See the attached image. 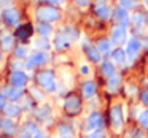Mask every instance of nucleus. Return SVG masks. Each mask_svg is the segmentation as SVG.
I'll return each instance as SVG.
<instances>
[{
    "label": "nucleus",
    "mask_w": 148,
    "mask_h": 138,
    "mask_svg": "<svg viewBox=\"0 0 148 138\" xmlns=\"http://www.w3.org/2000/svg\"><path fill=\"white\" fill-rule=\"evenodd\" d=\"M80 70H81V73H83V75H89V67H88L86 64H83V65H81V67H80Z\"/></svg>",
    "instance_id": "obj_35"
},
{
    "label": "nucleus",
    "mask_w": 148,
    "mask_h": 138,
    "mask_svg": "<svg viewBox=\"0 0 148 138\" xmlns=\"http://www.w3.org/2000/svg\"><path fill=\"white\" fill-rule=\"evenodd\" d=\"M131 19H132V22H134V24H137V26H142V24L145 22V14L135 13V14H132V16H131Z\"/></svg>",
    "instance_id": "obj_29"
},
{
    "label": "nucleus",
    "mask_w": 148,
    "mask_h": 138,
    "mask_svg": "<svg viewBox=\"0 0 148 138\" xmlns=\"http://www.w3.org/2000/svg\"><path fill=\"white\" fill-rule=\"evenodd\" d=\"M7 3H8V0H0V8H3V10H5V8H7L5 5H7Z\"/></svg>",
    "instance_id": "obj_40"
},
{
    "label": "nucleus",
    "mask_w": 148,
    "mask_h": 138,
    "mask_svg": "<svg viewBox=\"0 0 148 138\" xmlns=\"http://www.w3.org/2000/svg\"><path fill=\"white\" fill-rule=\"evenodd\" d=\"M126 57H127V54H126V51L121 49V48H116L115 51L112 52V59L116 62V64H123V62L126 61Z\"/></svg>",
    "instance_id": "obj_20"
},
{
    "label": "nucleus",
    "mask_w": 148,
    "mask_h": 138,
    "mask_svg": "<svg viewBox=\"0 0 148 138\" xmlns=\"http://www.w3.org/2000/svg\"><path fill=\"white\" fill-rule=\"evenodd\" d=\"M134 92H135V89H134V87L129 86V87H127V94H134Z\"/></svg>",
    "instance_id": "obj_41"
},
{
    "label": "nucleus",
    "mask_w": 148,
    "mask_h": 138,
    "mask_svg": "<svg viewBox=\"0 0 148 138\" xmlns=\"http://www.w3.org/2000/svg\"><path fill=\"white\" fill-rule=\"evenodd\" d=\"M54 46L58 49H65L69 48V38L65 35H58L54 38Z\"/></svg>",
    "instance_id": "obj_22"
},
{
    "label": "nucleus",
    "mask_w": 148,
    "mask_h": 138,
    "mask_svg": "<svg viewBox=\"0 0 148 138\" xmlns=\"http://www.w3.org/2000/svg\"><path fill=\"white\" fill-rule=\"evenodd\" d=\"M121 7L129 10V8H135L137 7V0H121Z\"/></svg>",
    "instance_id": "obj_32"
},
{
    "label": "nucleus",
    "mask_w": 148,
    "mask_h": 138,
    "mask_svg": "<svg viewBox=\"0 0 148 138\" xmlns=\"http://www.w3.org/2000/svg\"><path fill=\"white\" fill-rule=\"evenodd\" d=\"M64 108L69 114H77L80 113L81 109V102H80V97L77 95H69L64 102Z\"/></svg>",
    "instance_id": "obj_4"
},
{
    "label": "nucleus",
    "mask_w": 148,
    "mask_h": 138,
    "mask_svg": "<svg viewBox=\"0 0 148 138\" xmlns=\"http://www.w3.org/2000/svg\"><path fill=\"white\" fill-rule=\"evenodd\" d=\"M19 138H34V137H30V135L29 133H24V135H21V137Z\"/></svg>",
    "instance_id": "obj_43"
},
{
    "label": "nucleus",
    "mask_w": 148,
    "mask_h": 138,
    "mask_svg": "<svg viewBox=\"0 0 148 138\" xmlns=\"http://www.w3.org/2000/svg\"><path fill=\"white\" fill-rule=\"evenodd\" d=\"M3 106H5V95L0 94V108H3Z\"/></svg>",
    "instance_id": "obj_39"
},
{
    "label": "nucleus",
    "mask_w": 148,
    "mask_h": 138,
    "mask_svg": "<svg viewBox=\"0 0 148 138\" xmlns=\"http://www.w3.org/2000/svg\"><path fill=\"white\" fill-rule=\"evenodd\" d=\"M138 121H140V124L143 125V127H148V109H145V111L140 113V116H138Z\"/></svg>",
    "instance_id": "obj_33"
},
{
    "label": "nucleus",
    "mask_w": 148,
    "mask_h": 138,
    "mask_svg": "<svg viewBox=\"0 0 148 138\" xmlns=\"http://www.w3.org/2000/svg\"><path fill=\"white\" fill-rule=\"evenodd\" d=\"M112 40L116 45H123V43L127 40V32H126L124 26H116L112 32Z\"/></svg>",
    "instance_id": "obj_10"
},
{
    "label": "nucleus",
    "mask_w": 148,
    "mask_h": 138,
    "mask_svg": "<svg viewBox=\"0 0 148 138\" xmlns=\"http://www.w3.org/2000/svg\"><path fill=\"white\" fill-rule=\"evenodd\" d=\"M86 138H105V133L102 130H92Z\"/></svg>",
    "instance_id": "obj_34"
},
{
    "label": "nucleus",
    "mask_w": 148,
    "mask_h": 138,
    "mask_svg": "<svg viewBox=\"0 0 148 138\" xmlns=\"http://www.w3.org/2000/svg\"><path fill=\"white\" fill-rule=\"evenodd\" d=\"M103 125V116L97 111H92L88 116V128L91 130H100V127Z\"/></svg>",
    "instance_id": "obj_8"
},
{
    "label": "nucleus",
    "mask_w": 148,
    "mask_h": 138,
    "mask_svg": "<svg viewBox=\"0 0 148 138\" xmlns=\"http://www.w3.org/2000/svg\"><path fill=\"white\" fill-rule=\"evenodd\" d=\"M0 127L3 128L7 133H11V135L16 132V125H14V122L10 121V119H3V121L0 122Z\"/></svg>",
    "instance_id": "obj_21"
},
{
    "label": "nucleus",
    "mask_w": 148,
    "mask_h": 138,
    "mask_svg": "<svg viewBox=\"0 0 148 138\" xmlns=\"http://www.w3.org/2000/svg\"><path fill=\"white\" fill-rule=\"evenodd\" d=\"M143 2H145V5H147V8H148V0H143Z\"/></svg>",
    "instance_id": "obj_46"
},
{
    "label": "nucleus",
    "mask_w": 148,
    "mask_h": 138,
    "mask_svg": "<svg viewBox=\"0 0 148 138\" xmlns=\"http://www.w3.org/2000/svg\"><path fill=\"white\" fill-rule=\"evenodd\" d=\"M37 81H38V84L43 87V89H46L48 92H54L56 89H58V84H56V80H54V73L49 70L46 71H42V73L37 75Z\"/></svg>",
    "instance_id": "obj_2"
},
{
    "label": "nucleus",
    "mask_w": 148,
    "mask_h": 138,
    "mask_svg": "<svg viewBox=\"0 0 148 138\" xmlns=\"http://www.w3.org/2000/svg\"><path fill=\"white\" fill-rule=\"evenodd\" d=\"M64 35L67 37V38H77V37H78V32L73 29V27H65Z\"/></svg>",
    "instance_id": "obj_31"
},
{
    "label": "nucleus",
    "mask_w": 148,
    "mask_h": 138,
    "mask_svg": "<svg viewBox=\"0 0 148 138\" xmlns=\"http://www.w3.org/2000/svg\"><path fill=\"white\" fill-rule=\"evenodd\" d=\"M32 32H34V29H32L30 24H23V26H18L14 35H16L19 40H23V41H24V40H27L30 35H32Z\"/></svg>",
    "instance_id": "obj_13"
},
{
    "label": "nucleus",
    "mask_w": 148,
    "mask_h": 138,
    "mask_svg": "<svg viewBox=\"0 0 148 138\" xmlns=\"http://www.w3.org/2000/svg\"><path fill=\"white\" fill-rule=\"evenodd\" d=\"M94 11H96V14L100 19H108L110 14H112V10H110L108 3L105 0H97L96 5H94Z\"/></svg>",
    "instance_id": "obj_7"
},
{
    "label": "nucleus",
    "mask_w": 148,
    "mask_h": 138,
    "mask_svg": "<svg viewBox=\"0 0 148 138\" xmlns=\"http://www.w3.org/2000/svg\"><path fill=\"white\" fill-rule=\"evenodd\" d=\"M5 95H7V99L10 100H18L21 99V95H23V87H14V86H10L7 90H5Z\"/></svg>",
    "instance_id": "obj_15"
},
{
    "label": "nucleus",
    "mask_w": 148,
    "mask_h": 138,
    "mask_svg": "<svg viewBox=\"0 0 148 138\" xmlns=\"http://www.w3.org/2000/svg\"><path fill=\"white\" fill-rule=\"evenodd\" d=\"M113 16H115V21L119 24V26H126V24L129 22V13L126 8L123 7H118L115 10V13H113Z\"/></svg>",
    "instance_id": "obj_12"
},
{
    "label": "nucleus",
    "mask_w": 148,
    "mask_h": 138,
    "mask_svg": "<svg viewBox=\"0 0 148 138\" xmlns=\"http://www.w3.org/2000/svg\"><path fill=\"white\" fill-rule=\"evenodd\" d=\"M34 138H46V137H45V135H43V133H40V132H38V133H37V135H35V137H34Z\"/></svg>",
    "instance_id": "obj_42"
},
{
    "label": "nucleus",
    "mask_w": 148,
    "mask_h": 138,
    "mask_svg": "<svg viewBox=\"0 0 148 138\" xmlns=\"http://www.w3.org/2000/svg\"><path fill=\"white\" fill-rule=\"evenodd\" d=\"M119 83H121V80H119L118 75H113V76L108 78V83H107V89L110 90V92H116L119 87Z\"/></svg>",
    "instance_id": "obj_19"
},
{
    "label": "nucleus",
    "mask_w": 148,
    "mask_h": 138,
    "mask_svg": "<svg viewBox=\"0 0 148 138\" xmlns=\"http://www.w3.org/2000/svg\"><path fill=\"white\" fill-rule=\"evenodd\" d=\"M37 18H38V21H43V22H54L61 18V11L56 7L46 5V7H40L37 10Z\"/></svg>",
    "instance_id": "obj_1"
},
{
    "label": "nucleus",
    "mask_w": 148,
    "mask_h": 138,
    "mask_svg": "<svg viewBox=\"0 0 148 138\" xmlns=\"http://www.w3.org/2000/svg\"><path fill=\"white\" fill-rule=\"evenodd\" d=\"M43 2H46V3H49V5H58V3H61L62 0H43Z\"/></svg>",
    "instance_id": "obj_38"
},
{
    "label": "nucleus",
    "mask_w": 148,
    "mask_h": 138,
    "mask_svg": "<svg viewBox=\"0 0 148 138\" xmlns=\"http://www.w3.org/2000/svg\"><path fill=\"white\" fill-rule=\"evenodd\" d=\"M102 71H103V75H105L107 78H110V76L115 75V67H113L112 62H105V64L102 65Z\"/></svg>",
    "instance_id": "obj_25"
},
{
    "label": "nucleus",
    "mask_w": 148,
    "mask_h": 138,
    "mask_svg": "<svg viewBox=\"0 0 148 138\" xmlns=\"http://www.w3.org/2000/svg\"><path fill=\"white\" fill-rule=\"evenodd\" d=\"M97 49L100 51V54H108L110 52V41L108 40H100L97 43Z\"/></svg>",
    "instance_id": "obj_24"
},
{
    "label": "nucleus",
    "mask_w": 148,
    "mask_h": 138,
    "mask_svg": "<svg viewBox=\"0 0 148 138\" xmlns=\"http://www.w3.org/2000/svg\"><path fill=\"white\" fill-rule=\"evenodd\" d=\"M77 3L80 5V7H88V5L91 3V0H77Z\"/></svg>",
    "instance_id": "obj_36"
},
{
    "label": "nucleus",
    "mask_w": 148,
    "mask_h": 138,
    "mask_svg": "<svg viewBox=\"0 0 148 138\" xmlns=\"http://www.w3.org/2000/svg\"><path fill=\"white\" fill-rule=\"evenodd\" d=\"M81 90H83L84 97H92L96 94V83L94 81H86V83L81 86Z\"/></svg>",
    "instance_id": "obj_18"
},
{
    "label": "nucleus",
    "mask_w": 148,
    "mask_h": 138,
    "mask_svg": "<svg viewBox=\"0 0 148 138\" xmlns=\"http://www.w3.org/2000/svg\"><path fill=\"white\" fill-rule=\"evenodd\" d=\"M84 51H86V56L91 59L92 62H99L100 61V51L97 49V46H89V45H84Z\"/></svg>",
    "instance_id": "obj_16"
},
{
    "label": "nucleus",
    "mask_w": 148,
    "mask_h": 138,
    "mask_svg": "<svg viewBox=\"0 0 148 138\" xmlns=\"http://www.w3.org/2000/svg\"><path fill=\"white\" fill-rule=\"evenodd\" d=\"M34 46H35V48H40V49H48L49 43H48V40H46V37H40L37 41H34Z\"/></svg>",
    "instance_id": "obj_27"
},
{
    "label": "nucleus",
    "mask_w": 148,
    "mask_h": 138,
    "mask_svg": "<svg viewBox=\"0 0 148 138\" xmlns=\"http://www.w3.org/2000/svg\"><path fill=\"white\" fill-rule=\"evenodd\" d=\"M48 59L49 57L45 51H37V52H34V54L29 56L27 65H29V67H40V65H45L46 62H48Z\"/></svg>",
    "instance_id": "obj_5"
},
{
    "label": "nucleus",
    "mask_w": 148,
    "mask_h": 138,
    "mask_svg": "<svg viewBox=\"0 0 148 138\" xmlns=\"http://www.w3.org/2000/svg\"><path fill=\"white\" fill-rule=\"evenodd\" d=\"M59 137L61 138H73V133H72L69 125H61L59 127Z\"/></svg>",
    "instance_id": "obj_26"
},
{
    "label": "nucleus",
    "mask_w": 148,
    "mask_h": 138,
    "mask_svg": "<svg viewBox=\"0 0 148 138\" xmlns=\"http://www.w3.org/2000/svg\"><path fill=\"white\" fill-rule=\"evenodd\" d=\"M143 84H147V86H148V78H147V80L143 81Z\"/></svg>",
    "instance_id": "obj_45"
},
{
    "label": "nucleus",
    "mask_w": 148,
    "mask_h": 138,
    "mask_svg": "<svg viewBox=\"0 0 148 138\" xmlns=\"http://www.w3.org/2000/svg\"><path fill=\"white\" fill-rule=\"evenodd\" d=\"M26 133H29L30 137H35V135L38 133V127H37L34 122H29V124L26 125Z\"/></svg>",
    "instance_id": "obj_28"
},
{
    "label": "nucleus",
    "mask_w": 148,
    "mask_h": 138,
    "mask_svg": "<svg viewBox=\"0 0 148 138\" xmlns=\"http://www.w3.org/2000/svg\"><path fill=\"white\" fill-rule=\"evenodd\" d=\"M37 32L40 33V37H48V35H51V32H53V29H51V24L49 22H43V21H40L38 24H37Z\"/></svg>",
    "instance_id": "obj_17"
},
{
    "label": "nucleus",
    "mask_w": 148,
    "mask_h": 138,
    "mask_svg": "<svg viewBox=\"0 0 148 138\" xmlns=\"http://www.w3.org/2000/svg\"><path fill=\"white\" fill-rule=\"evenodd\" d=\"M3 109H5V114L10 116V118H13V116H18V114H19V111H21V108H19L18 105H14V103L5 105V106H3Z\"/></svg>",
    "instance_id": "obj_23"
},
{
    "label": "nucleus",
    "mask_w": 148,
    "mask_h": 138,
    "mask_svg": "<svg viewBox=\"0 0 148 138\" xmlns=\"http://www.w3.org/2000/svg\"><path fill=\"white\" fill-rule=\"evenodd\" d=\"M8 80H10L11 86L23 87V86H26V83H27V75L24 73L23 70H14V71H11V75L8 76Z\"/></svg>",
    "instance_id": "obj_6"
},
{
    "label": "nucleus",
    "mask_w": 148,
    "mask_h": 138,
    "mask_svg": "<svg viewBox=\"0 0 148 138\" xmlns=\"http://www.w3.org/2000/svg\"><path fill=\"white\" fill-rule=\"evenodd\" d=\"M2 21L10 27H16L21 22V13L14 7H7L2 11Z\"/></svg>",
    "instance_id": "obj_3"
},
{
    "label": "nucleus",
    "mask_w": 148,
    "mask_h": 138,
    "mask_svg": "<svg viewBox=\"0 0 148 138\" xmlns=\"http://www.w3.org/2000/svg\"><path fill=\"white\" fill-rule=\"evenodd\" d=\"M123 111H121V106H113L112 108V124L116 130L123 127Z\"/></svg>",
    "instance_id": "obj_11"
},
{
    "label": "nucleus",
    "mask_w": 148,
    "mask_h": 138,
    "mask_svg": "<svg viewBox=\"0 0 148 138\" xmlns=\"http://www.w3.org/2000/svg\"><path fill=\"white\" fill-rule=\"evenodd\" d=\"M0 46H2V49H5V51L13 49V46H14L13 35H10V33H2V37H0Z\"/></svg>",
    "instance_id": "obj_14"
},
{
    "label": "nucleus",
    "mask_w": 148,
    "mask_h": 138,
    "mask_svg": "<svg viewBox=\"0 0 148 138\" xmlns=\"http://www.w3.org/2000/svg\"><path fill=\"white\" fill-rule=\"evenodd\" d=\"M14 56H16L18 59H24L27 56V48L26 46H18V48L14 49Z\"/></svg>",
    "instance_id": "obj_30"
},
{
    "label": "nucleus",
    "mask_w": 148,
    "mask_h": 138,
    "mask_svg": "<svg viewBox=\"0 0 148 138\" xmlns=\"http://www.w3.org/2000/svg\"><path fill=\"white\" fill-rule=\"evenodd\" d=\"M140 41H138L137 38H131L127 41V48H126V54H127V57L131 59V61H134L135 57L138 56V52H140Z\"/></svg>",
    "instance_id": "obj_9"
},
{
    "label": "nucleus",
    "mask_w": 148,
    "mask_h": 138,
    "mask_svg": "<svg viewBox=\"0 0 148 138\" xmlns=\"http://www.w3.org/2000/svg\"><path fill=\"white\" fill-rule=\"evenodd\" d=\"M0 62H2V46H0Z\"/></svg>",
    "instance_id": "obj_44"
},
{
    "label": "nucleus",
    "mask_w": 148,
    "mask_h": 138,
    "mask_svg": "<svg viewBox=\"0 0 148 138\" xmlns=\"http://www.w3.org/2000/svg\"><path fill=\"white\" fill-rule=\"evenodd\" d=\"M142 102L147 103V105H148V90H145V92L142 94Z\"/></svg>",
    "instance_id": "obj_37"
}]
</instances>
